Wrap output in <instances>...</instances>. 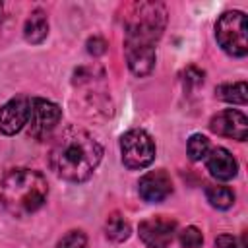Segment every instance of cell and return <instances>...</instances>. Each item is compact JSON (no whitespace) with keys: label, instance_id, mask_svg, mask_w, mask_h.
I'll list each match as a JSON object with an SVG mask.
<instances>
[{"label":"cell","instance_id":"6da1fadb","mask_svg":"<svg viewBox=\"0 0 248 248\" xmlns=\"http://www.w3.org/2000/svg\"><path fill=\"white\" fill-rule=\"evenodd\" d=\"M167 25V10L159 2L134 4L126 17L124 52L134 76H149L155 66V45Z\"/></svg>","mask_w":248,"mask_h":248},{"label":"cell","instance_id":"7a4b0ae2","mask_svg":"<svg viewBox=\"0 0 248 248\" xmlns=\"http://www.w3.org/2000/svg\"><path fill=\"white\" fill-rule=\"evenodd\" d=\"M101 157V143L89 132L70 126L54 140L48 153V165L60 178L83 182L95 172Z\"/></svg>","mask_w":248,"mask_h":248},{"label":"cell","instance_id":"3957f363","mask_svg":"<svg viewBox=\"0 0 248 248\" xmlns=\"http://www.w3.org/2000/svg\"><path fill=\"white\" fill-rule=\"evenodd\" d=\"M46 196V178L33 169H12L0 180V203L14 217L35 213L43 207Z\"/></svg>","mask_w":248,"mask_h":248},{"label":"cell","instance_id":"277c9868","mask_svg":"<svg viewBox=\"0 0 248 248\" xmlns=\"http://www.w3.org/2000/svg\"><path fill=\"white\" fill-rule=\"evenodd\" d=\"M215 37L221 48L231 56H246V16L238 10L225 12L215 23Z\"/></svg>","mask_w":248,"mask_h":248},{"label":"cell","instance_id":"5b68a950","mask_svg":"<svg viewBox=\"0 0 248 248\" xmlns=\"http://www.w3.org/2000/svg\"><path fill=\"white\" fill-rule=\"evenodd\" d=\"M120 153L128 169H145L155 159V143L145 130L132 128L120 138Z\"/></svg>","mask_w":248,"mask_h":248},{"label":"cell","instance_id":"8992f818","mask_svg":"<svg viewBox=\"0 0 248 248\" xmlns=\"http://www.w3.org/2000/svg\"><path fill=\"white\" fill-rule=\"evenodd\" d=\"M62 118V110L56 103L35 97L29 101V120H27V128H29V136L35 140H45L48 138L54 128L58 126Z\"/></svg>","mask_w":248,"mask_h":248},{"label":"cell","instance_id":"52a82bcc","mask_svg":"<svg viewBox=\"0 0 248 248\" xmlns=\"http://www.w3.org/2000/svg\"><path fill=\"white\" fill-rule=\"evenodd\" d=\"M176 232V223L170 217L155 215L140 223V238L147 248H167Z\"/></svg>","mask_w":248,"mask_h":248},{"label":"cell","instance_id":"ba28073f","mask_svg":"<svg viewBox=\"0 0 248 248\" xmlns=\"http://www.w3.org/2000/svg\"><path fill=\"white\" fill-rule=\"evenodd\" d=\"M209 130L219 134V136L244 141L248 138V118L240 110L227 108V110L217 112L209 120Z\"/></svg>","mask_w":248,"mask_h":248},{"label":"cell","instance_id":"9c48e42d","mask_svg":"<svg viewBox=\"0 0 248 248\" xmlns=\"http://www.w3.org/2000/svg\"><path fill=\"white\" fill-rule=\"evenodd\" d=\"M138 192H140V196L145 202L157 203V202H163L167 196H170V192H172V180H170V176H169V172L165 169L149 170V172H145L140 178Z\"/></svg>","mask_w":248,"mask_h":248},{"label":"cell","instance_id":"30bf717a","mask_svg":"<svg viewBox=\"0 0 248 248\" xmlns=\"http://www.w3.org/2000/svg\"><path fill=\"white\" fill-rule=\"evenodd\" d=\"M29 120V99L16 97L0 108V132L6 136L17 134Z\"/></svg>","mask_w":248,"mask_h":248},{"label":"cell","instance_id":"8fae6325","mask_svg":"<svg viewBox=\"0 0 248 248\" xmlns=\"http://www.w3.org/2000/svg\"><path fill=\"white\" fill-rule=\"evenodd\" d=\"M207 170L217 180H231L238 172V163L232 157V153L225 147H215L205 155Z\"/></svg>","mask_w":248,"mask_h":248},{"label":"cell","instance_id":"7c38bea8","mask_svg":"<svg viewBox=\"0 0 248 248\" xmlns=\"http://www.w3.org/2000/svg\"><path fill=\"white\" fill-rule=\"evenodd\" d=\"M48 35V19H46V14L43 10H35L29 14V17L25 19V25H23V37L27 43H43Z\"/></svg>","mask_w":248,"mask_h":248},{"label":"cell","instance_id":"4fadbf2b","mask_svg":"<svg viewBox=\"0 0 248 248\" xmlns=\"http://www.w3.org/2000/svg\"><path fill=\"white\" fill-rule=\"evenodd\" d=\"M217 97L225 103L232 105H246L248 103V87L246 81H232V83H223L217 87Z\"/></svg>","mask_w":248,"mask_h":248},{"label":"cell","instance_id":"5bb4252c","mask_svg":"<svg viewBox=\"0 0 248 248\" xmlns=\"http://www.w3.org/2000/svg\"><path fill=\"white\" fill-rule=\"evenodd\" d=\"M105 232H107V238H110L112 242H124L130 236V223L124 219V215L114 211L108 215L105 223Z\"/></svg>","mask_w":248,"mask_h":248},{"label":"cell","instance_id":"9a60e30c","mask_svg":"<svg viewBox=\"0 0 248 248\" xmlns=\"http://www.w3.org/2000/svg\"><path fill=\"white\" fill-rule=\"evenodd\" d=\"M205 198L217 209H229L234 203V192L227 186H217V184L207 186L205 188Z\"/></svg>","mask_w":248,"mask_h":248},{"label":"cell","instance_id":"2e32d148","mask_svg":"<svg viewBox=\"0 0 248 248\" xmlns=\"http://www.w3.org/2000/svg\"><path fill=\"white\" fill-rule=\"evenodd\" d=\"M186 149H188V157L192 161H200L209 153V140L203 134H194V136H190Z\"/></svg>","mask_w":248,"mask_h":248},{"label":"cell","instance_id":"e0dca14e","mask_svg":"<svg viewBox=\"0 0 248 248\" xmlns=\"http://www.w3.org/2000/svg\"><path fill=\"white\" fill-rule=\"evenodd\" d=\"M54 248H87V236L81 231H70L58 240Z\"/></svg>","mask_w":248,"mask_h":248},{"label":"cell","instance_id":"ac0fdd59","mask_svg":"<svg viewBox=\"0 0 248 248\" xmlns=\"http://www.w3.org/2000/svg\"><path fill=\"white\" fill-rule=\"evenodd\" d=\"M180 244H182V248H202L203 236L196 227H186L180 232Z\"/></svg>","mask_w":248,"mask_h":248},{"label":"cell","instance_id":"d6986e66","mask_svg":"<svg viewBox=\"0 0 248 248\" xmlns=\"http://www.w3.org/2000/svg\"><path fill=\"white\" fill-rule=\"evenodd\" d=\"M87 50L91 52V54H103L105 50H107V43H105V39H101V37H93V39H89L87 41Z\"/></svg>","mask_w":248,"mask_h":248},{"label":"cell","instance_id":"ffe728a7","mask_svg":"<svg viewBox=\"0 0 248 248\" xmlns=\"http://www.w3.org/2000/svg\"><path fill=\"white\" fill-rule=\"evenodd\" d=\"M215 246L217 248H238V242L232 234H219L215 238Z\"/></svg>","mask_w":248,"mask_h":248},{"label":"cell","instance_id":"44dd1931","mask_svg":"<svg viewBox=\"0 0 248 248\" xmlns=\"http://www.w3.org/2000/svg\"><path fill=\"white\" fill-rule=\"evenodd\" d=\"M184 76H186V78H184L186 81L196 83V85L203 81V72H200V70H198V68H194V66H190V68L184 72Z\"/></svg>","mask_w":248,"mask_h":248}]
</instances>
